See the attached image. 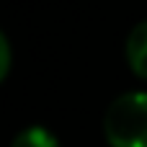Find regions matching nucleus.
<instances>
[{"mask_svg":"<svg viewBox=\"0 0 147 147\" xmlns=\"http://www.w3.org/2000/svg\"><path fill=\"white\" fill-rule=\"evenodd\" d=\"M103 134L111 147H147V93L119 96L103 116Z\"/></svg>","mask_w":147,"mask_h":147,"instance_id":"f257e3e1","label":"nucleus"},{"mask_svg":"<svg viewBox=\"0 0 147 147\" xmlns=\"http://www.w3.org/2000/svg\"><path fill=\"white\" fill-rule=\"evenodd\" d=\"M127 62L134 75L147 80V21H140L127 36Z\"/></svg>","mask_w":147,"mask_h":147,"instance_id":"f03ea898","label":"nucleus"},{"mask_svg":"<svg viewBox=\"0 0 147 147\" xmlns=\"http://www.w3.org/2000/svg\"><path fill=\"white\" fill-rule=\"evenodd\" d=\"M10 147H59V140L44 127H28L10 142Z\"/></svg>","mask_w":147,"mask_h":147,"instance_id":"7ed1b4c3","label":"nucleus"},{"mask_svg":"<svg viewBox=\"0 0 147 147\" xmlns=\"http://www.w3.org/2000/svg\"><path fill=\"white\" fill-rule=\"evenodd\" d=\"M8 70H10V44H8L5 34L0 31V83L5 80Z\"/></svg>","mask_w":147,"mask_h":147,"instance_id":"20e7f679","label":"nucleus"}]
</instances>
